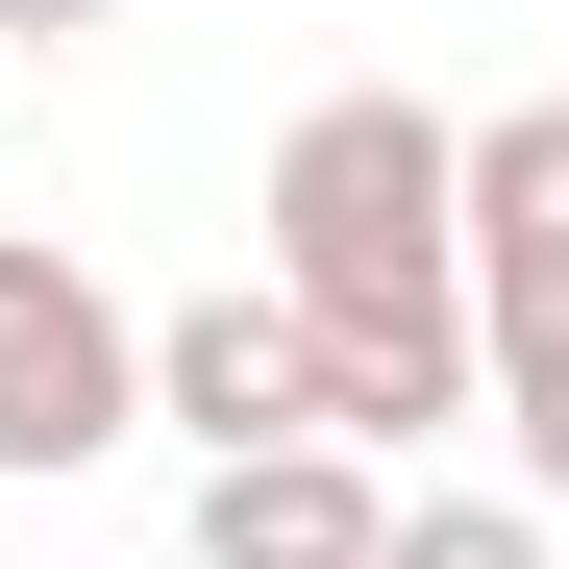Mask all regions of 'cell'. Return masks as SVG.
<instances>
[{"label": "cell", "instance_id": "obj_1", "mask_svg": "<svg viewBox=\"0 0 569 569\" xmlns=\"http://www.w3.org/2000/svg\"><path fill=\"white\" fill-rule=\"evenodd\" d=\"M272 298L298 322H470V124L347 74L272 149Z\"/></svg>", "mask_w": 569, "mask_h": 569}, {"label": "cell", "instance_id": "obj_2", "mask_svg": "<svg viewBox=\"0 0 569 569\" xmlns=\"http://www.w3.org/2000/svg\"><path fill=\"white\" fill-rule=\"evenodd\" d=\"M100 446H149V322L74 272L50 223H0V470H100Z\"/></svg>", "mask_w": 569, "mask_h": 569}, {"label": "cell", "instance_id": "obj_3", "mask_svg": "<svg viewBox=\"0 0 569 569\" xmlns=\"http://www.w3.org/2000/svg\"><path fill=\"white\" fill-rule=\"evenodd\" d=\"M470 347L496 397H569V100L470 124Z\"/></svg>", "mask_w": 569, "mask_h": 569}, {"label": "cell", "instance_id": "obj_4", "mask_svg": "<svg viewBox=\"0 0 569 569\" xmlns=\"http://www.w3.org/2000/svg\"><path fill=\"white\" fill-rule=\"evenodd\" d=\"M149 421L199 446V470H248V446H322V347H298V298H173L149 322Z\"/></svg>", "mask_w": 569, "mask_h": 569}, {"label": "cell", "instance_id": "obj_5", "mask_svg": "<svg viewBox=\"0 0 569 569\" xmlns=\"http://www.w3.org/2000/svg\"><path fill=\"white\" fill-rule=\"evenodd\" d=\"M371 545H397V470H347V446L199 470V569H371Z\"/></svg>", "mask_w": 569, "mask_h": 569}, {"label": "cell", "instance_id": "obj_6", "mask_svg": "<svg viewBox=\"0 0 569 569\" xmlns=\"http://www.w3.org/2000/svg\"><path fill=\"white\" fill-rule=\"evenodd\" d=\"M298 347H322V446H347V470H397V446H446L470 397H496L470 322H298Z\"/></svg>", "mask_w": 569, "mask_h": 569}, {"label": "cell", "instance_id": "obj_7", "mask_svg": "<svg viewBox=\"0 0 569 569\" xmlns=\"http://www.w3.org/2000/svg\"><path fill=\"white\" fill-rule=\"evenodd\" d=\"M371 569H545V496H397Z\"/></svg>", "mask_w": 569, "mask_h": 569}, {"label": "cell", "instance_id": "obj_8", "mask_svg": "<svg viewBox=\"0 0 569 569\" xmlns=\"http://www.w3.org/2000/svg\"><path fill=\"white\" fill-rule=\"evenodd\" d=\"M124 26V0H0V50H100Z\"/></svg>", "mask_w": 569, "mask_h": 569}]
</instances>
